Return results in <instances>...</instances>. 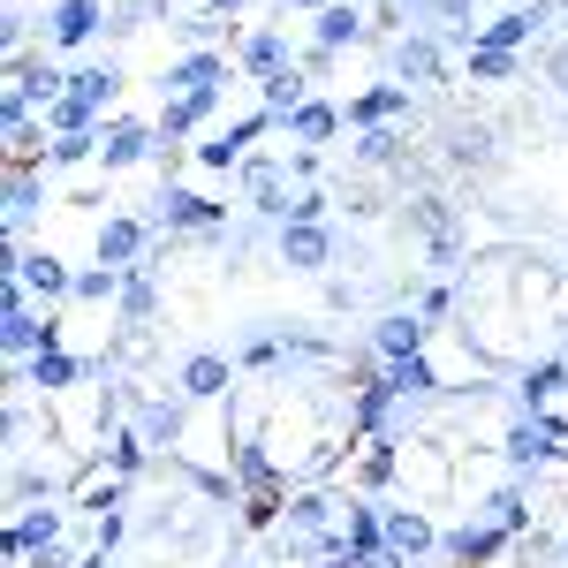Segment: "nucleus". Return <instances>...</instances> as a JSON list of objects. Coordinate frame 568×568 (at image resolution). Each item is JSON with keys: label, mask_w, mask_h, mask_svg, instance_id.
I'll use <instances>...</instances> for the list:
<instances>
[{"label": "nucleus", "mask_w": 568, "mask_h": 568, "mask_svg": "<svg viewBox=\"0 0 568 568\" xmlns=\"http://www.w3.org/2000/svg\"><path fill=\"white\" fill-rule=\"evenodd\" d=\"M356 39H364V8H356V0H334V8L318 16V45L342 53V45H356Z\"/></svg>", "instance_id": "a211bd4d"}, {"label": "nucleus", "mask_w": 568, "mask_h": 568, "mask_svg": "<svg viewBox=\"0 0 568 568\" xmlns=\"http://www.w3.org/2000/svg\"><path fill=\"white\" fill-rule=\"evenodd\" d=\"M61 530H69V508H23V516L8 524V561H39V554H53Z\"/></svg>", "instance_id": "7ed1b4c3"}, {"label": "nucleus", "mask_w": 568, "mask_h": 568, "mask_svg": "<svg viewBox=\"0 0 568 568\" xmlns=\"http://www.w3.org/2000/svg\"><path fill=\"white\" fill-rule=\"evenodd\" d=\"M439 16H447V23H463V16H470V0H439ZM463 31H470V23H463Z\"/></svg>", "instance_id": "7c9ffc66"}, {"label": "nucleus", "mask_w": 568, "mask_h": 568, "mask_svg": "<svg viewBox=\"0 0 568 568\" xmlns=\"http://www.w3.org/2000/svg\"><path fill=\"white\" fill-rule=\"evenodd\" d=\"M379 516H387V546L402 554V561H417V554H433V546H439V530H433L425 508H394V500H387Z\"/></svg>", "instance_id": "9d476101"}, {"label": "nucleus", "mask_w": 568, "mask_h": 568, "mask_svg": "<svg viewBox=\"0 0 568 568\" xmlns=\"http://www.w3.org/2000/svg\"><path fill=\"white\" fill-rule=\"evenodd\" d=\"M45 205V175H31V168H8V220H31Z\"/></svg>", "instance_id": "b1692460"}, {"label": "nucleus", "mask_w": 568, "mask_h": 568, "mask_svg": "<svg viewBox=\"0 0 568 568\" xmlns=\"http://www.w3.org/2000/svg\"><path fill=\"white\" fill-rule=\"evenodd\" d=\"M175 387H182V402H227L235 394V364L227 356H213V349H197V356H182V372H175Z\"/></svg>", "instance_id": "20e7f679"}, {"label": "nucleus", "mask_w": 568, "mask_h": 568, "mask_svg": "<svg viewBox=\"0 0 568 568\" xmlns=\"http://www.w3.org/2000/svg\"><path fill=\"white\" fill-rule=\"evenodd\" d=\"M69 99H84L91 114H106V106L122 99V69H114V61H91V69H77V77H69Z\"/></svg>", "instance_id": "2eb2a0df"}, {"label": "nucleus", "mask_w": 568, "mask_h": 568, "mask_svg": "<svg viewBox=\"0 0 568 568\" xmlns=\"http://www.w3.org/2000/svg\"><path fill=\"white\" fill-rule=\"evenodd\" d=\"M394 114H409V84H379V91H364L349 106V122H364V130H379V122H394Z\"/></svg>", "instance_id": "6ab92c4d"}, {"label": "nucleus", "mask_w": 568, "mask_h": 568, "mask_svg": "<svg viewBox=\"0 0 568 568\" xmlns=\"http://www.w3.org/2000/svg\"><path fill=\"white\" fill-rule=\"evenodd\" d=\"M273 251H281L288 273H318V265H334V227L326 220H281Z\"/></svg>", "instance_id": "f03ea898"}, {"label": "nucleus", "mask_w": 568, "mask_h": 568, "mask_svg": "<svg viewBox=\"0 0 568 568\" xmlns=\"http://www.w3.org/2000/svg\"><path fill=\"white\" fill-rule=\"evenodd\" d=\"M122 281L130 273H114V265H84L77 273V304H122Z\"/></svg>", "instance_id": "393cba45"}, {"label": "nucleus", "mask_w": 568, "mask_h": 568, "mask_svg": "<svg viewBox=\"0 0 568 568\" xmlns=\"http://www.w3.org/2000/svg\"><path fill=\"white\" fill-rule=\"evenodd\" d=\"M31 387H39L45 402H61L69 387H84V364H77L69 349H39L31 356Z\"/></svg>", "instance_id": "4468645a"}, {"label": "nucleus", "mask_w": 568, "mask_h": 568, "mask_svg": "<svg viewBox=\"0 0 568 568\" xmlns=\"http://www.w3.org/2000/svg\"><path fill=\"white\" fill-rule=\"evenodd\" d=\"M394 152H402V136H394V130H364V144H356V160H372V168H387Z\"/></svg>", "instance_id": "c85d7f7f"}, {"label": "nucleus", "mask_w": 568, "mask_h": 568, "mask_svg": "<svg viewBox=\"0 0 568 568\" xmlns=\"http://www.w3.org/2000/svg\"><path fill=\"white\" fill-rule=\"evenodd\" d=\"M470 77H478V84H508V77H516V53H500V45H470Z\"/></svg>", "instance_id": "a878e982"}, {"label": "nucleus", "mask_w": 568, "mask_h": 568, "mask_svg": "<svg viewBox=\"0 0 568 568\" xmlns=\"http://www.w3.org/2000/svg\"><path fill=\"white\" fill-rule=\"evenodd\" d=\"M243 190H251V213L265 220H288V160H243Z\"/></svg>", "instance_id": "6e6552de"}, {"label": "nucleus", "mask_w": 568, "mask_h": 568, "mask_svg": "<svg viewBox=\"0 0 568 568\" xmlns=\"http://www.w3.org/2000/svg\"><path fill=\"white\" fill-rule=\"evenodd\" d=\"M144 243H152V227L130 213H114V220H99V235H91V251H99V265H114V273H130L136 258H144Z\"/></svg>", "instance_id": "0eeeda50"}, {"label": "nucleus", "mask_w": 568, "mask_h": 568, "mask_svg": "<svg viewBox=\"0 0 568 568\" xmlns=\"http://www.w3.org/2000/svg\"><path fill=\"white\" fill-rule=\"evenodd\" d=\"M122 311H130L136 326L160 311V288H152V273H130V281H122Z\"/></svg>", "instance_id": "bb28decb"}, {"label": "nucleus", "mask_w": 568, "mask_h": 568, "mask_svg": "<svg viewBox=\"0 0 568 568\" xmlns=\"http://www.w3.org/2000/svg\"><path fill=\"white\" fill-rule=\"evenodd\" d=\"M281 8H311V16H326V8H334V0H281Z\"/></svg>", "instance_id": "473e14b6"}, {"label": "nucleus", "mask_w": 568, "mask_h": 568, "mask_svg": "<svg viewBox=\"0 0 568 568\" xmlns=\"http://www.w3.org/2000/svg\"><path fill=\"white\" fill-rule=\"evenodd\" d=\"M160 220H168V227H190V235H213L227 213H220L205 190H168V197H160Z\"/></svg>", "instance_id": "f8f14e48"}, {"label": "nucleus", "mask_w": 568, "mask_h": 568, "mask_svg": "<svg viewBox=\"0 0 568 568\" xmlns=\"http://www.w3.org/2000/svg\"><path fill=\"white\" fill-rule=\"evenodd\" d=\"M152 152H168L152 122H114V130L99 136V168H106V175H122V168H136V160H152Z\"/></svg>", "instance_id": "423d86ee"}, {"label": "nucleus", "mask_w": 568, "mask_h": 568, "mask_svg": "<svg viewBox=\"0 0 568 568\" xmlns=\"http://www.w3.org/2000/svg\"><path fill=\"white\" fill-rule=\"evenodd\" d=\"M235 77V53H213V45H197V53H182L175 69L160 77L168 99H220V84Z\"/></svg>", "instance_id": "f257e3e1"}, {"label": "nucleus", "mask_w": 568, "mask_h": 568, "mask_svg": "<svg viewBox=\"0 0 568 568\" xmlns=\"http://www.w3.org/2000/svg\"><path fill=\"white\" fill-rule=\"evenodd\" d=\"M8 349L16 356H39V349H61V326L53 318H39V311H23V281H8Z\"/></svg>", "instance_id": "39448f33"}, {"label": "nucleus", "mask_w": 568, "mask_h": 568, "mask_svg": "<svg viewBox=\"0 0 568 568\" xmlns=\"http://www.w3.org/2000/svg\"><path fill=\"white\" fill-rule=\"evenodd\" d=\"M220 99H168V114H160V144H175V136H190L205 114H213Z\"/></svg>", "instance_id": "5701e85b"}, {"label": "nucleus", "mask_w": 568, "mask_h": 568, "mask_svg": "<svg viewBox=\"0 0 568 568\" xmlns=\"http://www.w3.org/2000/svg\"><path fill=\"white\" fill-rule=\"evenodd\" d=\"M288 220H326V197H318V190H304V197H296V213Z\"/></svg>", "instance_id": "c756f323"}, {"label": "nucleus", "mask_w": 568, "mask_h": 568, "mask_svg": "<svg viewBox=\"0 0 568 568\" xmlns=\"http://www.w3.org/2000/svg\"><path fill=\"white\" fill-rule=\"evenodd\" d=\"M258 99H265V114H273V122H288V114L304 106V69H273V77L258 84Z\"/></svg>", "instance_id": "412c9836"}, {"label": "nucleus", "mask_w": 568, "mask_h": 568, "mask_svg": "<svg viewBox=\"0 0 568 568\" xmlns=\"http://www.w3.org/2000/svg\"><path fill=\"white\" fill-rule=\"evenodd\" d=\"M281 53H288V45H281V31H251V39L235 45V69H251V77H273V69H281Z\"/></svg>", "instance_id": "4be33fe9"}, {"label": "nucleus", "mask_w": 568, "mask_h": 568, "mask_svg": "<svg viewBox=\"0 0 568 568\" xmlns=\"http://www.w3.org/2000/svg\"><path fill=\"white\" fill-rule=\"evenodd\" d=\"M554 439H561V425H538V417H530V425H516V433H508V463H516V470L546 463V455H554Z\"/></svg>", "instance_id": "aec40b11"}, {"label": "nucleus", "mask_w": 568, "mask_h": 568, "mask_svg": "<svg viewBox=\"0 0 568 568\" xmlns=\"http://www.w3.org/2000/svg\"><path fill=\"white\" fill-rule=\"evenodd\" d=\"M99 23H106V0H53L45 8V39L53 45H84Z\"/></svg>", "instance_id": "1a4fd4ad"}, {"label": "nucleus", "mask_w": 568, "mask_h": 568, "mask_svg": "<svg viewBox=\"0 0 568 568\" xmlns=\"http://www.w3.org/2000/svg\"><path fill=\"white\" fill-rule=\"evenodd\" d=\"M546 16H554V0H530V8H508V16H493V23H485V31H478L470 45H500V53H516V45H524L530 31L546 23Z\"/></svg>", "instance_id": "9b49d317"}, {"label": "nucleus", "mask_w": 568, "mask_h": 568, "mask_svg": "<svg viewBox=\"0 0 568 568\" xmlns=\"http://www.w3.org/2000/svg\"><path fill=\"white\" fill-rule=\"evenodd\" d=\"M235 8H251V0H205V16H235Z\"/></svg>", "instance_id": "2f4dec72"}, {"label": "nucleus", "mask_w": 568, "mask_h": 568, "mask_svg": "<svg viewBox=\"0 0 568 568\" xmlns=\"http://www.w3.org/2000/svg\"><path fill=\"white\" fill-rule=\"evenodd\" d=\"M334 130H342V106H326V99H304V106L288 114V144H304V152H318Z\"/></svg>", "instance_id": "dca6fc26"}, {"label": "nucleus", "mask_w": 568, "mask_h": 568, "mask_svg": "<svg viewBox=\"0 0 568 568\" xmlns=\"http://www.w3.org/2000/svg\"><path fill=\"white\" fill-rule=\"evenodd\" d=\"M394 69H402V84H439V45L433 39H394Z\"/></svg>", "instance_id": "f3484780"}, {"label": "nucleus", "mask_w": 568, "mask_h": 568, "mask_svg": "<svg viewBox=\"0 0 568 568\" xmlns=\"http://www.w3.org/2000/svg\"><path fill=\"white\" fill-rule=\"evenodd\" d=\"M16 281H23L31 296H45V304H53V296H77V273L53 258V251H31V258L16 265Z\"/></svg>", "instance_id": "ddd939ff"}, {"label": "nucleus", "mask_w": 568, "mask_h": 568, "mask_svg": "<svg viewBox=\"0 0 568 568\" xmlns=\"http://www.w3.org/2000/svg\"><path fill=\"white\" fill-rule=\"evenodd\" d=\"M561 8H568V0H561Z\"/></svg>", "instance_id": "72a5a7b5"}, {"label": "nucleus", "mask_w": 568, "mask_h": 568, "mask_svg": "<svg viewBox=\"0 0 568 568\" xmlns=\"http://www.w3.org/2000/svg\"><path fill=\"white\" fill-rule=\"evenodd\" d=\"M561 379H568L561 364H538V372H524V387H516V394H524V409H546V402H554V387H561Z\"/></svg>", "instance_id": "cd10ccee"}]
</instances>
